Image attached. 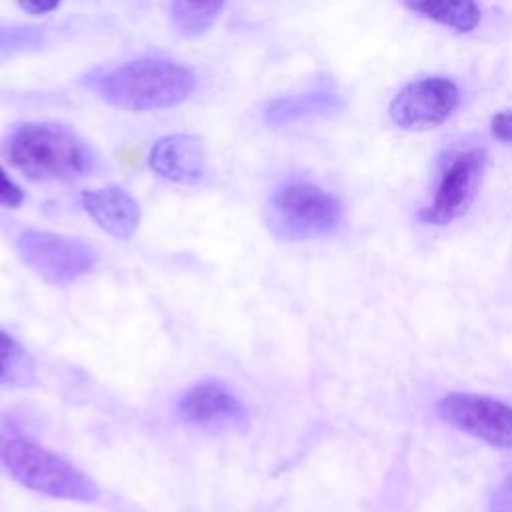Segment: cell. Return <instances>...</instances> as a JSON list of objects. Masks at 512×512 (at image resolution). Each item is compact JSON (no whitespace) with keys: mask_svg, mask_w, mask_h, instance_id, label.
<instances>
[{"mask_svg":"<svg viewBox=\"0 0 512 512\" xmlns=\"http://www.w3.org/2000/svg\"><path fill=\"white\" fill-rule=\"evenodd\" d=\"M460 90L448 76H426L406 84L390 102L388 116L402 130H432L448 120Z\"/></svg>","mask_w":512,"mask_h":512,"instance_id":"obj_7","label":"cell"},{"mask_svg":"<svg viewBox=\"0 0 512 512\" xmlns=\"http://www.w3.org/2000/svg\"><path fill=\"white\" fill-rule=\"evenodd\" d=\"M148 162L158 176L178 184H196L206 174L204 144L192 134H170L156 140Z\"/></svg>","mask_w":512,"mask_h":512,"instance_id":"obj_9","label":"cell"},{"mask_svg":"<svg viewBox=\"0 0 512 512\" xmlns=\"http://www.w3.org/2000/svg\"><path fill=\"white\" fill-rule=\"evenodd\" d=\"M6 156L26 178L38 182L76 180L96 164L92 148L78 134L50 122L16 128L8 136Z\"/></svg>","mask_w":512,"mask_h":512,"instance_id":"obj_1","label":"cell"},{"mask_svg":"<svg viewBox=\"0 0 512 512\" xmlns=\"http://www.w3.org/2000/svg\"><path fill=\"white\" fill-rule=\"evenodd\" d=\"M178 414L190 424H244V404L220 382L208 380L190 388L178 402Z\"/></svg>","mask_w":512,"mask_h":512,"instance_id":"obj_10","label":"cell"},{"mask_svg":"<svg viewBox=\"0 0 512 512\" xmlns=\"http://www.w3.org/2000/svg\"><path fill=\"white\" fill-rule=\"evenodd\" d=\"M22 262L52 284H68L88 274L96 262L90 246L46 230H26L16 240Z\"/></svg>","mask_w":512,"mask_h":512,"instance_id":"obj_5","label":"cell"},{"mask_svg":"<svg viewBox=\"0 0 512 512\" xmlns=\"http://www.w3.org/2000/svg\"><path fill=\"white\" fill-rule=\"evenodd\" d=\"M0 464L24 488L52 498L94 502L100 496L96 482L88 474L30 438H0Z\"/></svg>","mask_w":512,"mask_h":512,"instance_id":"obj_3","label":"cell"},{"mask_svg":"<svg viewBox=\"0 0 512 512\" xmlns=\"http://www.w3.org/2000/svg\"><path fill=\"white\" fill-rule=\"evenodd\" d=\"M82 208L88 216L110 236L128 240L140 224L138 202L118 186L86 190L80 196Z\"/></svg>","mask_w":512,"mask_h":512,"instance_id":"obj_11","label":"cell"},{"mask_svg":"<svg viewBox=\"0 0 512 512\" xmlns=\"http://www.w3.org/2000/svg\"><path fill=\"white\" fill-rule=\"evenodd\" d=\"M60 0H18V6L28 14H46L58 8Z\"/></svg>","mask_w":512,"mask_h":512,"instance_id":"obj_20","label":"cell"},{"mask_svg":"<svg viewBox=\"0 0 512 512\" xmlns=\"http://www.w3.org/2000/svg\"><path fill=\"white\" fill-rule=\"evenodd\" d=\"M404 4L424 18L464 34L472 32L482 18L476 0H404Z\"/></svg>","mask_w":512,"mask_h":512,"instance_id":"obj_13","label":"cell"},{"mask_svg":"<svg viewBox=\"0 0 512 512\" xmlns=\"http://www.w3.org/2000/svg\"><path fill=\"white\" fill-rule=\"evenodd\" d=\"M342 106L344 102L330 92H308L298 96L276 98L264 106V122L276 128L308 116H328L338 112Z\"/></svg>","mask_w":512,"mask_h":512,"instance_id":"obj_12","label":"cell"},{"mask_svg":"<svg viewBox=\"0 0 512 512\" xmlns=\"http://www.w3.org/2000/svg\"><path fill=\"white\" fill-rule=\"evenodd\" d=\"M194 86L196 76L188 66L162 58H142L104 74L98 92L116 108L144 112L184 102Z\"/></svg>","mask_w":512,"mask_h":512,"instance_id":"obj_2","label":"cell"},{"mask_svg":"<svg viewBox=\"0 0 512 512\" xmlns=\"http://www.w3.org/2000/svg\"><path fill=\"white\" fill-rule=\"evenodd\" d=\"M436 412L468 436L494 448H512V406L496 398L454 392L438 400Z\"/></svg>","mask_w":512,"mask_h":512,"instance_id":"obj_8","label":"cell"},{"mask_svg":"<svg viewBox=\"0 0 512 512\" xmlns=\"http://www.w3.org/2000/svg\"><path fill=\"white\" fill-rule=\"evenodd\" d=\"M224 6L226 0H172L170 20L182 36L198 38L214 26Z\"/></svg>","mask_w":512,"mask_h":512,"instance_id":"obj_14","label":"cell"},{"mask_svg":"<svg viewBox=\"0 0 512 512\" xmlns=\"http://www.w3.org/2000/svg\"><path fill=\"white\" fill-rule=\"evenodd\" d=\"M340 220V200L328 190L308 182H292L278 188L266 206L268 228L288 240L322 236L334 230Z\"/></svg>","mask_w":512,"mask_h":512,"instance_id":"obj_4","label":"cell"},{"mask_svg":"<svg viewBox=\"0 0 512 512\" xmlns=\"http://www.w3.org/2000/svg\"><path fill=\"white\" fill-rule=\"evenodd\" d=\"M34 360L10 334L0 330V386H28L34 382Z\"/></svg>","mask_w":512,"mask_h":512,"instance_id":"obj_15","label":"cell"},{"mask_svg":"<svg viewBox=\"0 0 512 512\" xmlns=\"http://www.w3.org/2000/svg\"><path fill=\"white\" fill-rule=\"evenodd\" d=\"M44 34L36 26H16L0 24V52H24L40 48Z\"/></svg>","mask_w":512,"mask_h":512,"instance_id":"obj_16","label":"cell"},{"mask_svg":"<svg viewBox=\"0 0 512 512\" xmlns=\"http://www.w3.org/2000/svg\"><path fill=\"white\" fill-rule=\"evenodd\" d=\"M490 132L496 140L512 144V110H500L490 120Z\"/></svg>","mask_w":512,"mask_h":512,"instance_id":"obj_18","label":"cell"},{"mask_svg":"<svg viewBox=\"0 0 512 512\" xmlns=\"http://www.w3.org/2000/svg\"><path fill=\"white\" fill-rule=\"evenodd\" d=\"M492 512H512V474L496 488L490 504Z\"/></svg>","mask_w":512,"mask_h":512,"instance_id":"obj_19","label":"cell"},{"mask_svg":"<svg viewBox=\"0 0 512 512\" xmlns=\"http://www.w3.org/2000/svg\"><path fill=\"white\" fill-rule=\"evenodd\" d=\"M488 154L484 148H470L456 154L444 168L432 204L418 212V218L426 224L446 226L468 212L472 206L484 170Z\"/></svg>","mask_w":512,"mask_h":512,"instance_id":"obj_6","label":"cell"},{"mask_svg":"<svg viewBox=\"0 0 512 512\" xmlns=\"http://www.w3.org/2000/svg\"><path fill=\"white\" fill-rule=\"evenodd\" d=\"M24 202V190L0 166V206L16 208Z\"/></svg>","mask_w":512,"mask_h":512,"instance_id":"obj_17","label":"cell"}]
</instances>
